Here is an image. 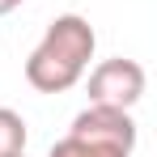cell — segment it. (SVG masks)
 I'll use <instances>...</instances> for the list:
<instances>
[{
    "label": "cell",
    "instance_id": "1",
    "mask_svg": "<svg viewBox=\"0 0 157 157\" xmlns=\"http://www.w3.org/2000/svg\"><path fill=\"white\" fill-rule=\"evenodd\" d=\"M94 47H98L94 26L81 13H59L51 26H47L43 43L26 59L30 89H38V94H68L85 77V68L94 59Z\"/></svg>",
    "mask_w": 157,
    "mask_h": 157
},
{
    "label": "cell",
    "instance_id": "2",
    "mask_svg": "<svg viewBox=\"0 0 157 157\" xmlns=\"http://www.w3.org/2000/svg\"><path fill=\"white\" fill-rule=\"evenodd\" d=\"M144 68L136 59H102L89 72V102L94 106H115V110H132L144 98Z\"/></svg>",
    "mask_w": 157,
    "mask_h": 157
},
{
    "label": "cell",
    "instance_id": "3",
    "mask_svg": "<svg viewBox=\"0 0 157 157\" xmlns=\"http://www.w3.org/2000/svg\"><path fill=\"white\" fill-rule=\"evenodd\" d=\"M68 136L94 140V144H115V149L132 153L136 149V119H132V110H115V106H94L89 102L72 119Z\"/></svg>",
    "mask_w": 157,
    "mask_h": 157
},
{
    "label": "cell",
    "instance_id": "4",
    "mask_svg": "<svg viewBox=\"0 0 157 157\" xmlns=\"http://www.w3.org/2000/svg\"><path fill=\"white\" fill-rule=\"evenodd\" d=\"M26 119L17 115V110H9V106H0V157H13V153H26Z\"/></svg>",
    "mask_w": 157,
    "mask_h": 157
},
{
    "label": "cell",
    "instance_id": "5",
    "mask_svg": "<svg viewBox=\"0 0 157 157\" xmlns=\"http://www.w3.org/2000/svg\"><path fill=\"white\" fill-rule=\"evenodd\" d=\"M47 157H132V153L115 149V144H94V140H81V136H64V140L51 144Z\"/></svg>",
    "mask_w": 157,
    "mask_h": 157
},
{
    "label": "cell",
    "instance_id": "6",
    "mask_svg": "<svg viewBox=\"0 0 157 157\" xmlns=\"http://www.w3.org/2000/svg\"><path fill=\"white\" fill-rule=\"evenodd\" d=\"M17 4H26V0H0V17H4V13H13Z\"/></svg>",
    "mask_w": 157,
    "mask_h": 157
},
{
    "label": "cell",
    "instance_id": "7",
    "mask_svg": "<svg viewBox=\"0 0 157 157\" xmlns=\"http://www.w3.org/2000/svg\"><path fill=\"white\" fill-rule=\"evenodd\" d=\"M13 157H26V153H13Z\"/></svg>",
    "mask_w": 157,
    "mask_h": 157
}]
</instances>
